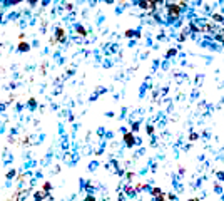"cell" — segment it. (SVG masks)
I'll use <instances>...</instances> for the list:
<instances>
[{
	"mask_svg": "<svg viewBox=\"0 0 224 201\" xmlns=\"http://www.w3.org/2000/svg\"><path fill=\"white\" fill-rule=\"evenodd\" d=\"M189 201H197V199H189Z\"/></svg>",
	"mask_w": 224,
	"mask_h": 201,
	"instance_id": "obj_3",
	"label": "cell"
},
{
	"mask_svg": "<svg viewBox=\"0 0 224 201\" xmlns=\"http://www.w3.org/2000/svg\"><path fill=\"white\" fill-rule=\"evenodd\" d=\"M125 141H127V144H132V143H134V141H132V136H129V134L125 136Z\"/></svg>",
	"mask_w": 224,
	"mask_h": 201,
	"instance_id": "obj_2",
	"label": "cell"
},
{
	"mask_svg": "<svg viewBox=\"0 0 224 201\" xmlns=\"http://www.w3.org/2000/svg\"><path fill=\"white\" fill-rule=\"evenodd\" d=\"M171 13H172V15H177V13H179L177 5H171Z\"/></svg>",
	"mask_w": 224,
	"mask_h": 201,
	"instance_id": "obj_1",
	"label": "cell"
}]
</instances>
